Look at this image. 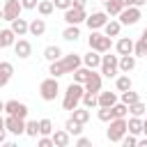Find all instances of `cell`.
Instances as JSON below:
<instances>
[{
	"instance_id": "6f0895ef",
	"label": "cell",
	"mask_w": 147,
	"mask_h": 147,
	"mask_svg": "<svg viewBox=\"0 0 147 147\" xmlns=\"http://www.w3.org/2000/svg\"><path fill=\"white\" fill-rule=\"evenodd\" d=\"M0 18H2V7H0Z\"/></svg>"
},
{
	"instance_id": "e575fe53",
	"label": "cell",
	"mask_w": 147,
	"mask_h": 147,
	"mask_svg": "<svg viewBox=\"0 0 147 147\" xmlns=\"http://www.w3.org/2000/svg\"><path fill=\"white\" fill-rule=\"evenodd\" d=\"M136 101H140V94H138V92H133V87H131V90H126V92H122V103L131 106V103H136Z\"/></svg>"
},
{
	"instance_id": "7402d4cb",
	"label": "cell",
	"mask_w": 147,
	"mask_h": 147,
	"mask_svg": "<svg viewBox=\"0 0 147 147\" xmlns=\"http://www.w3.org/2000/svg\"><path fill=\"white\" fill-rule=\"evenodd\" d=\"M126 129H129V133H133V136H140V133H142V117H138V115H131V117L126 119Z\"/></svg>"
},
{
	"instance_id": "e0dca14e",
	"label": "cell",
	"mask_w": 147,
	"mask_h": 147,
	"mask_svg": "<svg viewBox=\"0 0 147 147\" xmlns=\"http://www.w3.org/2000/svg\"><path fill=\"white\" fill-rule=\"evenodd\" d=\"M51 136H53L55 147H69V145H71V133H69L67 129H57V131H53Z\"/></svg>"
},
{
	"instance_id": "f35d334b",
	"label": "cell",
	"mask_w": 147,
	"mask_h": 147,
	"mask_svg": "<svg viewBox=\"0 0 147 147\" xmlns=\"http://www.w3.org/2000/svg\"><path fill=\"white\" fill-rule=\"evenodd\" d=\"M129 113H131V115H138V117H142V115L147 113V106H145L142 101H136V103H131V106H129Z\"/></svg>"
},
{
	"instance_id": "db71d44e",
	"label": "cell",
	"mask_w": 147,
	"mask_h": 147,
	"mask_svg": "<svg viewBox=\"0 0 147 147\" xmlns=\"http://www.w3.org/2000/svg\"><path fill=\"white\" fill-rule=\"evenodd\" d=\"M5 113V101H0V115Z\"/></svg>"
},
{
	"instance_id": "4dcf8cb0",
	"label": "cell",
	"mask_w": 147,
	"mask_h": 147,
	"mask_svg": "<svg viewBox=\"0 0 147 147\" xmlns=\"http://www.w3.org/2000/svg\"><path fill=\"white\" fill-rule=\"evenodd\" d=\"M103 5H106V14H108V16H119V11L124 9L122 0H108V2H103Z\"/></svg>"
},
{
	"instance_id": "4316f807",
	"label": "cell",
	"mask_w": 147,
	"mask_h": 147,
	"mask_svg": "<svg viewBox=\"0 0 147 147\" xmlns=\"http://www.w3.org/2000/svg\"><path fill=\"white\" fill-rule=\"evenodd\" d=\"M103 32H106L108 37H119V32H122V23L115 21V18H110V21L103 25Z\"/></svg>"
},
{
	"instance_id": "60d3db41",
	"label": "cell",
	"mask_w": 147,
	"mask_h": 147,
	"mask_svg": "<svg viewBox=\"0 0 147 147\" xmlns=\"http://www.w3.org/2000/svg\"><path fill=\"white\" fill-rule=\"evenodd\" d=\"M96 117L101 119V122H110L113 119V108H106V106H99V110H96Z\"/></svg>"
},
{
	"instance_id": "4fadbf2b",
	"label": "cell",
	"mask_w": 147,
	"mask_h": 147,
	"mask_svg": "<svg viewBox=\"0 0 147 147\" xmlns=\"http://www.w3.org/2000/svg\"><path fill=\"white\" fill-rule=\"evenodd\" d=\"M101 83H103V76H101V71H90V76H87V80H85V92H94V94H99L101 92Z\"/></svg>"
},
{
	"instance_id": "d4e9b609",
	"label": "cell",
	"mask_w": 147,
	"mask_h": 147,
	"mask_svg": "<svg viewBox=\"0 0 147 147\" xmlns=\"http://www.w3.org/2000/svg\"><path fill=\"white\" fill-rule=\"evenodd\" d=\"M117 103V94L115 92H99V106H106V108H113Z\"/></svg>"
},
{
	"instance_id": "52a82bcc",
	"label": "cell",
	"mask_w": 147,
	"mask_h": 147,
	"mask_svg": "<svg viewBox=\"0 0 147 147\" xmlns=\"http://www.w3.org/2000/svg\"><path fill=\"white\" fill-rule=\"evenodd\" d=\"M140 16H142V14H140V7L131 5V7H124V9L119 11V16H117V18H119V23H122V25H136V23L140 21Z\"/></svg>"
},
{
	"instance_id": "ba28073f",
	"label": "cell",
	"mask_w": 147,
	"mask_h": 147,
	"mask_svg": "<svg viewBox=\"0 0 147 147\" xmlns=\"http://www.w3.org/2000/svg\"><path fill=\"white\" fill-rule=\"evenodd\" d=\"M85 18H87V14H85V9H80V7H69V9H64V23L67 25H80V23H85Z\"/></svg>"
},
{
	"instance_id": "9c48e42d",
	"label": "cell",
	"mask_w": 147,
	"mask_h": 147,
	"mask_svg": "<svg viewBox=\"0 0 147 147\" xmlns=\"http://www.w3.org/2000/svg\"><path fill=\"white\" fill-rule=\"evenodd\" d=\"M21 11H23V5H21V0H7L5 5H2V18L5 21H14V18H18L21 16Z\"/></svg>"
},
{
	"instance_id": "5b68a950",
	"label": "cell",
	"mask_w": 147,
	"mask_h": 147,
	"mask_svg": "<svg viewBox=\"0 0 147 147\" xmlns=\"http://www.w3.org/2000/svg\"><path fill=\"white\" fill-rule=\"evenodd\" d=\"M126 117H115L108 122V131H106V138L110 142H122V138L126 136Z\"/></svg>"
},
{
	"instance_id": "8d00e7d4",
	"label": "cell",
	"mask_w": 147,
	"mask_h": 147,
	"mask_svg": "<svg viewBox=\"0 0 147 147\" xmlns=\"http://www.w3.org/2000/svg\"><path fill=\"white\" fill-rule=\"evenodd\" d=\"M133 55H136V57L147 55V39H145V37H140V39L136 41V46H133Z\"/></svg>"
},
{
	"instance_id": "7a4b0ae2",
	"label": "cell",
	"mask_w": 147,
	"mask_h": 147,
	"mask_svg": "<svg viewBox=\"0 0 147 147\" xmlns=\"http://www.w3.org/2000/svg\"><path fill=\"white\" fill-rule=\"evenodd\" d=\"M83 94H85V85H83V83H71V85L67 87L64 96H62V108L71 113L74 108H78V106H80Z\"/></svg>"
},
{
	"instance_id": "7c38bea8",
	"label": "cell",
	"mask_w": 147,
	"mask_h": 147,
	"mask_svg": "<svg viewBox=\"0 0 147 147\" xmlns=\"http://www.w3.org/2000/svg\"><path fill=\"white\" fill-rule=\"evenodd\" d=\"M5 113L7 115H16V117H28V106L23 103V101H16V99H9V101H5Z\"/></svg>"
},
{
	"instance_id": "2e32d148",
	"label": "cell",
	"mask_w": 147,
	"mask_h": 147,
	"mask_svg": "<svg viewBox=\"0 0 147 147\" xmlns=\"http://www.w3.org/2000/svg\"><path fill=\"white\" fill-rule=\"evenodd\" d=\"M101 55H103V53H99V51H92V48H90V51L83 55V64H85V67H90V69H99V67H101Z\"/></svg>"
},
{
	"instance_id": "74e56055",
	"label": "cell",
	"mask_w": 147,
	"mask_h": 147,
	"mask_svg": "<svg viewBox=\"0 0 147 147\" xmlns=\"http://www.w3.org/2000/svg\"><path fill=\"white\" fill-rule=\"evenodd\" d=\"M51 133H53V122L48 117L39 119V136H51Z\"/></svg>"
},
{
	"instance_id": "5bb4252c",
	"label": "cell",
	"mask_w": 147,
	"mask_h": 147,
	"mask_svg": "<svg viewBox=\"0 0 147 147\" xmlns=\"http://www.w3.org/2000/svg\"><path fill=\"white\" fill-rule=\"evenodd\" d=\"M11 48H14V53H16L21 60H28V57L32 55V44H30L28 39H16Z\"/></svg>"
},
{
	"instance_id": "f5cc1de1",
	"label": "cell",
	"mask_w": 147,
	"mask_h": 147,
	"mask_svg": "<svg viewBox=\"0 0 147 147\" xmlns=\"http://www.w3.org/2000/svg\"><path fill=\"white\" fill-rule=\"evenodd\" d=\"M122 5L124 7H131V0H122Z\"/></svg>"
},
{
	"instance_id": "f907efd6",
	"label": "cell",
	"mask_w": 147,
	"mask_h": 147,
	"mask_svg": "<svg viewBox=\"0 0 147 147\" xmlns=\"http://www.w3.org/2000/svg\"><path fill=\"white\" fill-rule=\"evenodd\" d=\"M138 145H140V147H147V136H145V138H138Z\"/></svg>"
},
{
	"instance_id": "ffe728a7",
	"label": "cell",
	"mask_w": 147,
	"mask_h": 147,
	"mask_svg": "<svg viewBox=\"0 0 147 147\" xmlns=\"http://www.w3.org/2000/svg\"><path fill=\"white\" fill-rule=\"evenodd\" d=\"M136 69V55H119V74H131Z\"/></svg>"
},
{
	"instance_id": "8fae6325",
	"label": "cell",
	"mask_w": 147,
	"mask_h": 147,
	"mask_svg": "<svg viewBox=\"0 0 147 147\" xmlns=\"http://www.w3.org/2000/svg\"><path fill=\"white\" fill-rule=\"evenodd\" d=\"M108 23V14L106 11H92L87 18H85V25L90 30H103V25Z\"/></svg>"
},
{
	"instance_id": "9a60e30c",
	"label": "cell",
	"mask_w": 147,
	"mask_h": 147,
	"mask_svg": "<svg viewBox=\"0 0 147 147\" xmlns=\"http://www.w3.org/2000/svg\"><path fill=\"white\" fill-rule=\"evenodd\" d=\"M133 46H136V41L129 39V37H119V39L115 41V51H117V55H131V53H133Z\"/></svg>"
},
{
	"instance_id": "f1b7e54d",
	"label": "cell",
	"mask_w": 147,
	"mask_h": 147,
	"mask_svg": "<svg viewBox=\"0 0 147 147\" xmlns=\"http://www.w3.org/2000/svg\"><path fill=\"white\" fill-rule=\"evenodd\" d=\"M44 57H46L48 62H55V60H60V57H62V48H60V46H55V44H51V46H46V48H44Z\"/></svg>"
},
{
	"instance_id": "cb8c5ba5",
	"label": "cell",
	"mask_w": 147,
	"mask_h": 147,
	"mask_svg": "<svg viewBox=\"0 0 147 147\" xmlns=\"http://www.w3.org/2000/svg\"><path fill=\"white\" fill-rule=\"evenodd\" d=\"M115 87H117V92H126V90H131V87H133V80H131V76H129V74H122V76H117V78H115Z\"/></svg>"
},
{
	"instance_id": "7dc6e473",
	"label": "cell",
	"mask_w": 147,
	"mask_h": 147,
	"mask_svg": "<svg viewBox=\"0 0 147 147\" xmlns=\"http://www.w3.org/2000/svg\"><path fill=\"white\" fill-rule=\"evenodd\" d=\"M71 5H74V7H80V9H85L87 0H71Z\"/></svg>"
},
{
	"instance_id": "b9f144b4",
	"label": "cell",
	"mask_w": 147,
	"mask_h": 147,
	"mask_svg": "<svg viewBox=\"0 0 147 147\" xmlns=\"http://www.w3.org/2000/svg\"><path fill=\"white\" fill-rule=\"evenodd\" d=\"M122 145H124V147H136V145H138V136H133V133L126 131V136L122 138Z\"/></svg>"
},
{
	"instance_id": "9f6ffc18",
	"label": "cell",
	"mask_w": 147,
	"mask_h": 147,
	"mask_svg": "<svg viewBox=\"0 0 147 147\" xmlns=\"http://www.w3.org/2000/svg\"><path fill=\"white\" fill-rule=\"evenodd\" d=\"M140 37H145V39H147V28H145V30H142V34H140Z\"/></svg>"
},
{
	"instance_id": "bcb514c9",
	"label": "cell",
	"mask_w": 147,
	"mask_h": 147,
	"mask_svg": "<svg viewBox=\"0 0 147 147\" xmlns=\"http://www.w3.org/2000/svg\"><path fill=\"white\" fill-rule=\"evenodd\" d=\"M21 5H23V9H37L39 0H21Z\"/></svg>"
},
{
	"instance_id": "ac0fdd59",
	"label": "cell",
	"mask_w": 147,
	"mask_h": 147,
	"mask_svg": "<svg viewBox=\"0 0 147 147\" xmlns=\"http://www.w3.org/2000/svg\"><path fill=\"white\" fill-rule=\"evenodd\" d=\"M9 28L14 30V34H16V37H25V34L30 32V23H28L25 18H21V16H18V18H14Z\"/></svg>"
},
{
	"instance_id": "c3c4849f",
	"label": "cell",
	"mask_w": 147,
	"mask_h": 147,
	"mask_svg": "<svg viewBox=\"0 0 147 147\" xmlns=\"http://www.w3.org/2000/svg\"><path fill=\"white\" fill-rule=\"evenodd\" d=\"M7 140V126H0V145Z\"/></svg>"
},
{
	"instance_id": "1f68e13d",
	"label": "cell",
	"mask_w": 147,
	"mask_h": 147,
	"mask_svg": "<svg viewBox=\"0 0 147 147\" xmlns=\"http://www.w3.org/2000/svg\"><path fill=\"white\" fill-rule=\"evenodd\" d=\"M90 71H92L90 67H85V64H80V67H78V69H76V71L71 74V76H74V83H83V85H85V80H87V76H90Z\"/></svg>"
},
{
	"instance_id": "44dd1931",
	"label": "cell",
	"mask_w": 147,
	"mask_h": 147,
	"mask_svg": "<svg viewBox=\"0 0 147 147\" xmlns=\"http://www.w3.org/2000/svg\"><path fill=\"white\" fill-rule=\"evenodd\" d=\"M14 41H16V34H14V30H11V28L0 30V51H2V48L14 46Z\"/></svg>"
},
{
	"instance_id": "277c9868",
	"label": "cell",
	"mask_w": 147,
	"mask_h": 147,
	"mask_svg": "<svg viewBox=\"0 0 147 147\" xmlns=\"http://www.w3.org/2000/svg\"><path fill=\"white\" fill-rule=\"evenodd\" d=\"M99 69H101V76H106V78H117V76H119V55H110V51L103 53Z\"/></svg>"
},
{
	"instance_id": "484cf974",
	"label": "cell",
	"mask_w": 147,
	"mask_h": 147,
	"mask_svg": "<svg viewBox=\"0 0 147 147\" xmlns=\"http://www.w3.org/2000/svg\"><path fill=\"white\" fill-rule=\"evenodd\" d=\"M71 117H74L76 122H80V124H87V122H90V108L78 106V108H74V110H71Z\"/></svg>"
},
{
	"instance_id": "30bf717a",
	"label": "cell",
	"mask_w": 147,
	"mask_h": 147,
	"mask_svg": "<svg viewBox=\"0 0 147 147\" xmlns=\"http://www.w3.org/2000/svg\"><path fill=\"white\" fill-rule=\"evenodd\" d=\"M5 126L11 136H23L25 133V119L23 117H16V115H7L5 117Z\"/></svg>"
},
{
	"instance_id": "d6a6232c",
	"label": "cell",
	"mask_w": 147,
	"mask_h": 147,
	"mask_svg": "<svg viewBox=\"0 0 147 147\" xmlns=\"http://www.w3.org/2000/svg\"><path fill=\"white\" fill-rule=\"evenodd\" d=\"M83 126H85V124H80V122H76L74 117H69V119L64 122V129H67V131H69L71 136H80V133H83Z\"/></svg>"
},
{
	"instance_id": "7bdbcfd3",
	"label": "cell",
	"mask_w": 147,
	"mask_h": 147,
	"mask_svg": "<svg viewBox=\"0 0 147 147\" xmlns=\"http://www.w3.org/2000/svg\"><path fill=\"white\" fill-rule=\"evenodd\" d=\"M37 145H39V147H55V142H53V136H41Z\"/></svg>"
},
{
	"instance_id": "816d5d0a",
	"label": "cell",
	"mask_w": 147,
	"mask_h": 147,
	"mask_svg": "<svg viewBox=\"0 0 147 147\" xmlns=\"http://www.w3.org/2000/svg\"><path fill=\"white\" fill-rule=\"evenodd\" d=\"M142 136H147V119H142Z\"/></svg>"
},
{
	"instance_id": "3957f363",
	"label": "cell",
	"mask_w": 147,
	"mask_h": 147,
	"mask_svg": "<svg viewBox=\"0 0 147 147\" xmlns=\"http://www.w3.org/2000/svg\"><path fill=\"white\" fill-rule=\"evenodd\" d=\"M87 46L92 51H99V53H108L113 48V37H108L106 32H99V30H90V37H87Z\"/></svg>"
},
{
	"instance_id": "83f0119b",
	"label": "cell",
	"mask_w": 147,
	"mask_h": 147,
	"mask_svg": "<svg viewBox=\"0 0 147 147\" xmlns=\"http://www.w3.org/2000/svg\"><path fill=\"white\" fill-rule=\"evenodd\" d=\"M78 37H80V28L78 25H67L62 30V39L64 41H78Z\"/></svg>"
},
{
	"instance_id": "d6986e66",
	"label": "cell",
	"mask_w": 147,
	"mask_h": 147,
	"mask_svg": "<svg viewBox=\"0 0 147 147\" xmlns=\"http://www.w3.org/2000/svg\"><path fill=\"white\" fill-rule=\"evenodd\" d=\"M11 76H14V64L11 62H0V87H5L9 80H11Z\"/></svg>"
},
{
	"instance_id": "603a6c76",
	"label": "cell",
	"mask_w": 147,
	"mask_h": 147,
	"mask_svg": "<svg viewBox=\"0 0 147 147\" xmlns=\"http://www.w3.org/2000/svg\"><path fill=\"white\" fill-rule=\"evenodd\" d=\"M46 32V21L44 18H32L30 21V34L32 37H41Z\"/></svg>"
},
{
	"instance_id": "f6af8a7d",
	"label": "cell",
	"mask_w": 147,
	"mask_h": 147,
	"mask_svg": "<svg viewBox=\"0 0 147 147\" xmlns=\"http://www.w3.org/2000/svg\"><path fill=\"white\" fill-rule=\"evenodd\" d=\"M76 145H78V147H90V145H92V140H90V138H85V136H78V138H76Z\"/></svg>"
},
{
	"instance_id": "681fc988",
	"label": "cell",
	"mask_w": 147,
	"mask_h": 147,
	"mask_svg": "<svg viewBox=\"0 0 147 147\" xmlns=\"http://www.w3.org/2000/svg\"><path fill=\"white\" fill-rule=\"evenodd\" d=\"M131 5H136V7H145L147 0H131Z\"/></svg>"
},
{
	"instance_id": "91938a15",
	"label": "cell",
	"mask_w": 147,
	"mask_h": 147,
	"mask_svg": "<svg viewBox=\"0 0 147 147\" xmlns=\"http://www.w3.org/2000/svg\"><path fill=\"white\" fill-rule=\"evenodd\" d=\"M0 62H2V60H0Z\"/></svg>"
},
{
	"instance_id": "836d02e7",
	"label": "cell",
	"mask_w": 147,
	"mask_h": 147,
	"mask_svg": "<svg viewBox=\"0 0 147 147\" xmlns=\"http://www.w3.org/2000/svg\"><path fill=\"white\" fill-rule=\"evenodd\" d=\"M37 11H39V16H51V14L55 11V5H53V0H39V5H37Z\"/></svg>"
},
{
	"instance_id": "f546056e",
	"label": "cell",
	"mask_w": 147,
	"mask_h": 147,
	"mask_svg": "<svg viewBox=\"0 0 147 147\" xmlns=\"http://www.w3.org/2000/svg\"><path fill=\"white\" fill-rule=\"evenodd\" d=\"M80 103L85 106V108H99V94H94V92H85L83 94V99H80Z\"/></svg>"
},
{
	"instance_id": "8992f818",
	"label": "cell",
	"mask_w": 147,
	"mask_h": 147,
	"mask_svg": "<svg viewBox=\"0 0 147 147\" xmlns=\"http://www.w3.org/2000/svg\"><path fill=\"white\" fill-rule=\"evenodd\" d=\"M60 94V85H57V78L55 76H48L39 83V96L44 101H55Z\"/></svg>"
},
{
	"instance_id": "11a10c76",
	"label": "cell",
	"mask_w": 147,
	"mask_h": 147,
	"mask_svg": "<svg viewBox=\"0 0 147 147\" xmlns=\"http://www.w3.org/2000/svg\"><path fill=\"white\" fill-rule=\"evenodd\" d=\"M0 126H5V117L2 115H0Z\"/></svg>"
},
{
	"instance_id": "d590c367",
	"label": "cell",
	"mask_w": 147,
	"mask_h": 147,
	"mask_svg": "<svg viewBox=\"0 0 147 147\" xmlns=\"http://www.w3.org/2000/svg\"><path fill=\"white\" fill-rule=\"evenodd\" d=\"M25 136H30V138H37L39 136V122L37 119H28L25 122Z\"/></svg>"
},
{
	"instance_id": "6da1fadb",
	"label": "cell",
	"mask_w": 147,
	"mask_h": 147,
	"mask_svg": "<svg viewBox=\"0 0 147 147\" xmlns=\"http://www.w3.org/2000/svg\"><path fill=\"white\" fill-rule=\"evenodd\" d=\"M80 64H83V55H78V53H69V55H62L60 60L51 62V64H48V74L55 76V78H60V76L74 74Z\"/></svg>"
},
{
	"instance_id": "ee69618b",
	"label": "cell",
	"mask_w": 147,
	"mask_h": 147,
	"mask_svg": "<svg viewBox=\"0 0 147 147\" xmlns=\"http://www.w3.org/2000/svg\"><path fill=\"white\" fill-rule=\"evenodd\" d=\"M53 5H55V9H69L71 7V0H53Z\"/></svg>"
},
{
	"instance_id": "680465c9",
	"label": "cell",
	"mask_w": 147,
	"mask_h": 147,
	"mask_svg": "<svg viewBox=\"0 0 147 147\" xmlns=\"http://www.w3.org/2000/svg\"><path fill=\"white\" fill-rule=\"evenodd\" d=\"M103 2H108V0H103Z\"/></svg>"
},
{
	"instance_id": "ab89813d",
	"label": "cell",
	"mask_w": 147,
	"mask_h": 147,
	"mask_svg": "<svg viewBox=\"0 0 147 147\" xmlns=\"http://www.w3.org/2000/svg\"><path fill=\"white\" fill-rule=\"evenodd\" d=\"M126 115H129V106H126V103L119 101V103L113 106V119H115V117H126Z\"/></svg>"
}]
</instances>
